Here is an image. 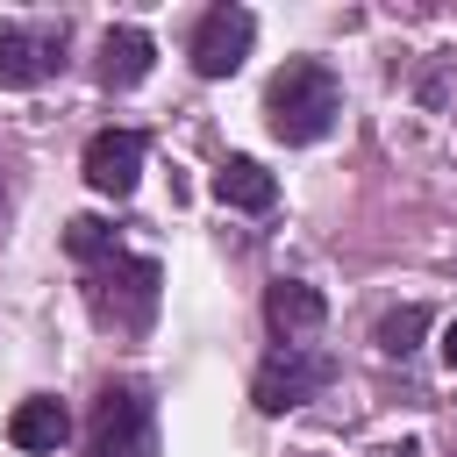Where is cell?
Returning <instances> with one entry per match:
<instances>
[{
    "mask_svg": "<svg viewBox=\"0 0 457 457\" xmlns=\"http://www.w3.org/2000/svg\"><path fill=\"white\" fill-rule=\"evenodd\" d=\"M64 257L79 264V293H86L93 328H107V336H143V328L157 321L164 264L143 257V250H129L107 221L71 214V221H64Z\"/></svg>",
    "mask_w": 457,
    "mask_h": 457,
    "instance_id": "6da1fadb",
    "label": "cell"
},
{
    "mask_svg": "<svg viewBox=\"0 0 457 457\" xmlns=\"http://www.w3.org/2000/svg\"><path fill=\"white\" fill-rule=\"evenodd\" d=\"M336 121H343V79H336V64H321V57H286V64L264 79V129H271L286 150L321 143Z\"/></svg>",
    "mask_w": 457,
    "mask_h": 457,
    "instance_id": "7a4b0ae2",
    "label": "cell"
},
{
    "mask_svg": "<svg viewBox=\"0 0 457 457\" xmlns=\"http://www.w3.org/2000/svg\"><path fill=\"white\" fill-rule=\"evenodd\" d=\"M86 457H157V393L143 378H107L93 393Z\"/></svg>",
    "mask_w": 457,
    "mask_h": 457,
    "instance_id": "3957f363",
    "label": "cell"
},
{
    "mask_svg": "<svg viewBox=\"0 0 457 457\" xmlns=\"http://www.w3.org/2000/svg\"><path fill=\"white\" fill-rule=\"evenodd\" d=\"M336 371L343 364L321 343H271L264 364H257V378H250V400H257V414H293V407L321 400L336 386Z\"/></svg>",
    "mask_w": 457,
    "mask_h": 457,
    "instance_id": "277c9868",
    "label": "cell"
},
{
    "mask_svg": "<svg viewBox=\"0 0 457 457\" xmlns=\"http://www.w3.org/2000/svg\"><path fill=\"white\" fill-rule=\"evenodd\" d=\"M71 21H0V93H29L64 71Z\"/></svg>",
    "mask_w": 457,
    "mask_h": 457,
    "instance_id": "5b68a950",
    "label": "cell"
},
{
    "mask_svg": "<svg viewBox=\"0 0 457 457\" xmlns=\"http://www.w3.org/2000/svg\"><path fill=\"white\" fill-rule=\"evenodd\" d=\"M250 43H257V14H250V7H236V0H214V7L193 21L186 57H193V71H200V79H236V71H243V57H250Z\"/></svg>",
    "mask_w": 457,
    "mask_h": 457,
    "instance_id": "8992f818",
    "label": "cell"
},
{
    "mask_svg": "<svg viewBox=\"0 0 457 457\" xmlns=\"http://www.w3.org/2000/svg\"><path fill=\"white\" fill-rule=\"evenodd\" d=\"M143 157H150V136H143V129H93L79 171H86V186H93L100 200H129L136 179H143Z\"/></svg>",
    "mask_w": 457,
    "mask_h": 457,
    "instance_id": "52a82bcc",
    "label": "cell"
},
{
    "mask_svg": "<svg viewBox=\"0 0 457 457\" xmlns=\"http://www.w3.org/2000/svg\"><path fill=\"white\" fill-rule=\"evenodd\" d=\"M150 64H157V43H150V29H136V21H114V29L100 36L93 79H100L107 93H129V86H143V79H150Z\"/></svg>",
    "mask_w": 457,
    "mask_h": 457,
    "instance_id": "ba28073f",
    "label": "cell"
},
{
    "mask_svg": "<svg viewBox=\"0 0 457 457\" xmlns=\"http://www.w3.org/2000/svg\"><path fill=\"white\" fill-rule=\"evenodd\" d=\"M264 321H271V343H307L328 321V300L307 278H271L264 286Z\"/></svg>",
    "mask_w": 457,
    "mask_h": 457,
    "instance_id": "9c48e42d",
    "label": "cell"
},
{
    "mask_svg": "<svg viewBox=\"0 0 457 457\" xmlns=\"http://www.w3.org/2000/svg\"><path fill=\"white\" fill-rule=\"evenodd\" d=\"M64 436H71V414H64L57 393H29V400H14V414H7V443H14V450L50 457V450H64Z\"/></svg>",
    "mask_w": 457,
    "mask_h": 457,
    "instance_id": "30bf717a",
    "label": "cell"
},
{
    "mask_svg": "<svg viewBox=\"0 0 457 457\" xmlns=\"http://www.w3.org/2000/svg\"><path fill=\"white\" fill-rule=\"evenodd\" d=\"M207 193H214L221 207H236V214H271V207H278V179H271L257 157H221L214 179H207Z\"/></svg>",
    "mask_w": 457,
    "mask_h": 457,
    "instance_id": "8fae6325",
    "label": "cell"
},
{
    "mask_svg": "<svg viewBox=\"0 0 457 457\" xmlns=\"http://www.w3.org/2000/svg\"><path fill=\"white\" fill-rule=\"evenodd\" d=\"M421 328H428V307H386L378 328H371V343H378V357H414Z\"/></svg>",
    "mask_w": 457,
    "mask_h": 457,
    "instance_id": "7c38bea8",
    "label": "cell"
},
{
    "mask_svg": "<svg viewBox=\"0 0 457 457\" xmlns=\"http://www.w3.org/2000/svg\"><path fill=\"white\" fill-rule=\"evenodd\" d=\"M443 364H450V371H457V321H450V328H443Z\"/></svg>",
    "mask_w": 457,
    "mask_h": 457,
    "instance_id": "4fadbf2b",
    "label": "cell"
},
{
    "mask_svg": "<svg viewBox=\"0 0 457 457\" xmlns=\"http://www.w3.org/2000/svg\"><path fill=\"white\" fill-rule=\"evenodd\" d=\"M0 200H7V193H0Z\"/></svg>",
    "mask_w": 457,
    "mask_h": 457,
    "instance_id": "5bb4252c",
    "label": "cell"
}]
</instances>
